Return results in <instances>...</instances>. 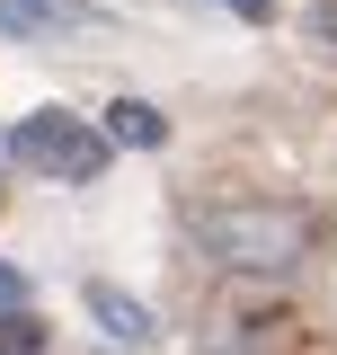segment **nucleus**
I'll list each match as a JSON object with an SVG mask.
<instances>
[{
    "label": "nucleus",
    "instance_id": "7ed1b4c3",
    "mask_svg": "<svg viewBox=\"0 0 337 355\" xmlns=\"http://www.w3.org/2000/svg\"><path fill=\"white\" fill-rule=\"evenodd\" d=\"M89 320H98L107 338H125V347H151V311L133 302L125 284H89Z\"/></svg>",
    "mask_w": 337,
    "mask_h": 355
},
{
    "label": "nucleus",
    "instance_id": "f03ea898",
    "mask_svg": "<svg viewBox=\"0 0 337 355\" xmlns=\"http://www.w3.org/2000/svg\"><path fill=\"white\" fill-rule=\"evenodd\" d=\"M9 160H27L36 178H71V187H89V178L107 169V133L80 125V116H62V107H36V116L9 125Z\"/></svg>",
    "mask_w": 337,
    "mask_h": 355
},
{
    "label": "nucleus",
    "instance_id": "1a4fd4ad",
    "mask_svg": "<svg viewBox=\"0 0 337 355\" xmlns=\"http://www.w3.org/2000/svg\"><path fill=\"white\" fill-rule=\"evenodd\" d=\"M311 36H320V44H337V9H311Z\"/></svg>",
    "mask_w": 337,
    "mask_h": 355
},
{
    "label": "nucleus",
    "instance_id": "423d86ee",
    "mask_svg": "<svg viewBox=\"0 0 337 355\" xmlns=\"http://www.w3.org/2000/svg\"><path fill=\"white\" fill-rule=\"evenodd\" d=\"M0 355H36V320H0Z\"/></svg>",
    "mask_w": 337,
    "mask_h": 355
},
{
    "label": "nucleus",
    "instance_id": "0eeeda50",
    "mask_svg": "<svg viewBox=\"0 0 337 355\" xmlns=\"http://www.w3.org/2000/svg\"><path fill=\"white\" fill-rule=\"evenodd\" d=\"M18 302H27V275H18V266H0V320H18Z\"/></svg>",
    "mask_w": 337,
    "mask_h": 355
},
{
    "label": "nucleus",
    "instance_id": "20e7f679",
    "mask_svg": "<svg viewBox=\"0 0 337 355\" xmlns=\"http://www.w3.org/2000/svg\"><path fill=\"white\" fill-rule=\"evenodd\" d=\"M107 142L160 151V142H168V116H160V107H142V98H116V107H107Z\"/></svg>",
    "mask_w": 337,
    "mask_h": 355
},
{
    "label": "nucleus",
    "instance_id": "39448f33",
    "mask_svg": "<svg viewBox=\"0 0 337 355\" xmlns=\"http://www.w3.org/2000/svg\"><path fill=\"white\" fill-rule=\"evenodd\" d=\"M62 18V0H0V36H44Z\"/></svg>",
    "mask_w": 337,
    "mask_h": 355
},
{
    "label": "nucleus",
    "instance_id": "f257e3e1",
    "mask_svg": "<svg viewBox=\"0 0 337 355\" xmlns=\"http://www.w3.org/2000/svg\"><path fill=\"white\" fill-rule=\"evenodd\" d=\"M196 249L231 275H293L311 258V214L293 205H222L196 222Z\"/></svg>",
    "mask_w": 337,
    "mask_h": 355
},
{
    "label": "nucleus",
    "instance_id": "6e6552de",
    "mask_svg": "<svg viewBox=\"0 0 337 355\" xmlns=\"http://www.w3.org/2000/svg\"><path fill=\"white\" fill-rule=\"evenodd\" d=\"M213 9H231V18H249V27H257V18H275V0H213Z\"/></svg>",
    "mask_w": 337,
    "mask_h": 355
}]
</instances>
